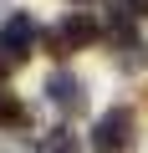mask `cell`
I'll list each match as a JSON object with an SVG mask.
<instances>
[{
  "instance_id": "obj_1",
  "label": "cell",
  "mask_w": 148,
  "mask_h": 153,
  "mask_svg": "<svg viewBox=\"0 0 148 153\" xmlns=\"http://www.w3.org/2000/svg\"><path fill=\"white\" fill-rule=\"evenodd\" d=\"M133 143H138V112L128 102L107 107L92 123V153H133Z\"/></svg>"
},
{
  "instance_id": "obj_2",
  "label": "cell",
  "mask_w": 148,
  "mask_h": 153,
  "mask_svg": "<svg viewBox=\"0 0 148 153\" xmlns=\"http://www.w3.org/2000/svg\"><path fill=\"white\" fill-rule=\"evenodd\" d=\"M102 31H97V21L87 16V10H71L66 21H56L51 31H46V51L51 56H66V51H82V46H92Z\"/></svg>"
},
{
  "instance_id": "obj_3",
  "label": "cell",
  "mask_w": 148,
  "mask_h": 153,
  "mask_svg": "<svg viewBox=\"0 0 148 153\" xmlns=\"http://www.w3.org/2000/svg\"><path fill=\"white\" fill-rule=\"evenodd\" d=\"M46 97H51V107L66 112V117H82V112H87V87H82L71 71H51V76H46Z\"/></svg>"
},
{
  "instance_id": "obj_4",
  "label": "cell",
  "mask_w": 148,
  "mask_h": 153,
  "mask_svg": "<svg viewBox=\"0 0 148 153\" xmlns=\"http://www.w3.org/2000/svg\"><path fill=\"white\" fill-rule=\"evenodd\" d=\"M36 36H41V31H36V21H31V16H10V21H5V41H10L21 56H31Z\"/></svg>"
},
{
  "instance_id": "obj_5",
  "label": "cell",
  "mask_w": 148,
  "mask_h": 153,
  "mask_svg": "<svg viewBox=\"0 0 148 153\" xmlns=\"http://www.w3.org/2000/svg\"><path fill=\"white\" fill-rule=\"evenodd\" d=\"M0 128H31V107H21L16 92H5V82H0Z\"/></svg>"
},
{
  "instance_id": "obj_6",
  "label": "cell",
  "mask_w": 148,
  "mask_h": 153,
  "mask_svg": "<svg viewBox=\"0 0 148 153\" xmlns=\"http://www.w3.org/2000/svg\"><path fill=\"white\" fill-rule=\"evenodd\" d=\"M21 61H26V56H21V51H16L10 41H5V31H0V82H5V76H10V71H16Z\"/></svg>"
},
{
  "instance_id": "obj_7",
  "label": "cell",
  "mask_w": 148,
  "mask_h": 153,
  "mask_svg": "<svg viewBox=\"0 0 148 153\" xmlns=\"http://www.w3.org/2000/svg\"><path fill=\"white\" fill-rule=\"evenodd\" d=\"M41 153H77V138H71V133H51Z\"/></svg>"
},
{
  "instance_id": "obj_8",
  "label": "cell",
  "mask_w": 148,
  "mask_h": 153,
  "mask_svg": "<svg viewBox=\"0 0 148 153\" xmlns=\"http://www.w3.org/2000/svg\"><path fill=\"white\" fill-rule=\"evenodd\" d=\"M128 5H133V10H148V0H128Z\"/></svg>"
},
{
  "instance_id": "obj_9",
  "label": "cell",
  "mask_w": 148,
  "mask_h": 153,
  "mask_svg": "<svg viewBox=\"0 0 148 153\" xmlns=\"http://www.w3.org/2000/svg\"><path fill=\"white\" fill-rule=\"evenodd\" d=\"M71 5H87V0H71Z\"/></svg>"
}]
</instances>
